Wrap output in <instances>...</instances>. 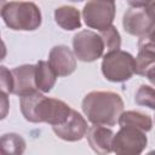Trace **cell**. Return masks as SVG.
<instances>
[{"label":"cell","instance_id":"6da1fadb","mask_svg":"<svg viewBox=\"0 0 155 155\" xmlns=\"http://www.w3.org/2000/svg\"><path fill=\"white\" fill-rule=\"evenodd\" d=\"M19 105L27 121L46 122L52 127L64 124L73 110L63 101L45 97L40 91L21 97Z\"/></svg>","mask_w":155,"mask_h":155},{"label":"cell","instance_id":"7a4b0ae2","mask_svg":"<svg viewBox=\"0 0 155 155\" xmlns=\"http://www.w3.org/2000/svg\"><path fill=\"white\" fill-rule=\"evenodd\" d=\"M82 111L93 125L114 126L124 113V101L111 91H92L82 99Z\"/></svg>","mask_w":155,"mask_h":155},{"label":"cell","instance_id":"3957f363","mask_svg":"<svg viewBox=\"0 0 155 155\" xmlns=\"http://www.w3.org/2000/svg\"><path fill=\"white\" fill-rule=\"evenodd\" d=\"M1 17L5 24L13 30L31 31L41 25V12L34 2H4L1 6Z\"/></svg>","mask_w":155,"mask_h":155},{"label":"cell","instance_id":"277c9868","mask_svg":"<svg viewBox=\"0 0 155 155\" xmlns=\"http://www.w3.org/2000/svg\"><path fill=\"white\" fill-rule=\"evenodd\" d=\"M102 73L111 82H124L137 74L136 58L122 50L105 53L102 61Z\"/></svg>","mask_w":155,"mask_h":155},{"label":"cell","instance_id":"5b68a950","mask_svg":"<svg viewBox=\"0 0 155 155\" xmlns=\"http://www.w3.org/2000/svg\"><path fill=\"white\" fill-rule=\"evenodd\" d=\"M104 51L105 45L101 34L92 30H81L74 35L73 52L78 59L82 62H93L98 59Z\"/></svg>","mask_w":155,"mask_h":155},{"label":"cell","instance_id":"8992f818","mask_svg":"<svg viewBox=\"0 0 155 155\" xmlns=\"http://www.w3.org/2000/svg\"><path fill=\"white\" fill-rule=\"evenodd\" d=\"M115 8L114 1H88L84 6L82 17L87 27L101 33L113 25Z\"/></svg>","mask_w":155,"mask_h":155},{"label":"cell","instance_id":"52a82bcc","mask_svg":"<svg viewBox=\"0 0 155 155\" xmlns=\"http://www.w3.org/2000/svg\"><path fill=\"white\" fill-rule=\"evenodd\" d=\"M145 132L136 127H121L114 136L113 151L116 155H139L147 147Z\"/></svg>","mask_w":155,"mask_h":155},{"label":"cell","instance_id":"ba28073f","mask_svg":"<svg viewBox=\"0 0 155 155\" xmlns=\"http://www.w3.org/2000/svg\"><path fill=\"white\" fill-rule=\"evenodd\" d=\"M130 8L125 12L122 25L126 33L134 36H144L155 23L144 6V1H128Z\"/></svg>","mask_w":155,"mask_h":155},{"label":"cell","instance_id":"9c48e42d","mask_svg":"<svg viewBox=\"0 0 155 155\" xmlns=\"http://www.w3.org/2000/svg\"><path fill=\"white\" fill-rule=\"evenodd\" d=\"M52 130L56 133V136L63 140L78 142L81 140L87 134L88 127H87V121L84 119V116L73 109L67 121L62 125L53 126Z\"/></svg>","mask_w":155,"mask_h":155},{"label":"cell","instance_id":"30bf717a","mask_svg":"<svg viewBox=\"0 0 155 155\" xmlns=\"http://www.w3.org/2000/svg\"><path fill=\"white\" fill-rule=\"evenodd\" d=\"M48 64L57 76H68L76 69V58L68 46L58 45L50 51Z\"/></svg>","mask_w":155,"mask_h":155},{"label":"cell","instance_id":"8fae6325","mask_svg":"<svg viewBox=\"0 0 155 155\" xmlns=\"http://www.w3.org/2000/svg\"><path fill=\"white\" fill-rule=\"evenodd\" d=\"M12 75V93L19 97L30 94L36 88L35 82V65L33 64H23L11 69Z\"/></svg>","mask_w":155,"mask_h":155},{"label":"cell","instance_id":"7c38bea8","mask_svg":"<svg viewBox=\"0 0 155 155\" xmlns=\"http://www.w3.org/2000/svg\"><path fill=\"white\" fill-rule=\"evenodd\" d=\"M114 132L99 125H93L87 131V142L93 151L98 155H108L113 151V140H114Z\"/></svg>","mask_w":155,"mask_h":155},{"label":"cell","instance_id":"4fadbf2b","mask_svg":"<svg viewBox=\"0 0 155 155\" xmlns=\"http://www.w3.org/2000/svg\"><path fill=\"white\" fill-rule=\"evenodd\" d=\"M155 65V40L145 36L139 38L138 54L136 57L137 74L145 75L149 69Z\"/></svg>","mask_w":155,"mask_h":155},{"label":"cell","instance_id":"5bb4252c","mask_svg":"<svg viewBox=\"0 0 155 155\" xmlns=\"http://www.w3.org/2000/svg\"><path fill=\"white\" fill-rule=\"evenodd\" d=\"M56 23L65 30H75L81 27L80 12L73 6H61L54 10Z\"/></svg>","mask_w":155,"mask_h":155},{"label":"cell","instance_id":"9a60e30c","mask_svg":"<svg viewBox=\"0 0 155 155\" xmlns=\"http://www.w3.org/2000/svg\"><path fill=\"white\" fill-rule=\"evenodd\" d=\"M57 80L56 73L50 67L48 62L39 61L35 64V82L40 92H50Z\"/></svg>","mask_w":155,"mask_h":155},{"label":"cell","instance_id":"2e32d148","mask_svg":"<svg viewBox=\"0 0 155 155\" xmlns=\"http://www.w3.org/2000/svg\"><path fill=\"white\" fill-rule=\"evenodd\" d=\"M119 125L121 127H136L138 130H142L143 132H148L153 127L151 117L147 114H143L140 111L128 110L124 111L119 119Z\"/></svg>","mask_w":155,"mask_h":155},{"label":"cell","instance_id":"e0dca14e","mask_svg":"<svg viewBox=\"0 0 155 155\" xmlns=\"http://www.w3.org/2000/svg\"><path fill=\"white\" fill-rule=\"evenodd\" d=\"M25 140L17 133H5L1 137V155H23Z\"/></svg>","mask_w":155,"mask_h":155},{"label":"cell","instance_id":"ac0fdd59","mask_svg":"<svg viewBox=\"0 0 155 155\" xmlns=\"http://www.w3.org/2000/svg\"><path fill=\"white\" fill-rule=\"evenodd\" d=\"M99 34H101V36H102V39L104 41L107 53L120 50V46H121V36H120L119 31L116 30V28L114 25L109 27L107 30L101 31Z\"/></svg>","mask_w":155,"mask_h":155},{"label":"cell","instance_id":"d6986e66","mask_svg":"<svg viewBox=\"0 0 155 155\" xmlns=\"http://www.w3.org/2000/svg\"><path fill=\"white\" fill-rule=\"evenodd\" d=\"M134 101L139 105H144L155 110V88L148 85H140L136 92Z\"/></svg>","mask_w":155,"mask_h":155},{"label":"cell","instance_id":"ffe728a7","mask_svg":"<svg viewBox=\"0 0 155 155\" xmlns=\"http://www.w3.org/2000/svg\"><path fill=\"white\" fill-rule=\"evenodd\" d=\"M0 86H1V92L8 94L12 93V75L11 70H8L6 67L0 68Z\"/></svg>","mask_w":155,"mask_h":155},{"label":"cell","instance_id":"44dd1931","mask_svg":"<svg viewBox=\"0 0 155 155\" xmlns=\"http://www.w3.org/2000/svg\"><path fill=\"white\" fill-rule=\"evenodd\" d=\"M145 76L148 78V80H149L153 85H155V65H154L151 69H149V70L147 71Z\"/></svg>","mask_w":155,"mask_h":155},{"label":"cell","instance_id":"7402d4cb","mask_svg":"<svg viewBox=\"0 0 155 155\" xmlns=\"http://www.w3.org/2000/svg\"><path fill=\"white\" fill-rule=\"evenodd\" d=\"M1 97H2V107H4V110H2V119L6 116V109H7V94L1 92Z\"/></svg>","mask_w":155,"mask_h":155},{"label":"cell","instance_id":"603a6c76","mask_svg":"<svg viewBox=\"0 0 155 155\" xmlns=\"http://www.w3.org/2000/svg\"><path fill=\"white\" fill-rule=\"evenodd\" d=\"M145 38H148V39H151V40H155V23L153 24V27L149 29V31L144 35Z\"/></svg>","mask_w":155,"mask_h":155},{"label":"cell","instance_id":"cb8c5ba5","mask_svg":"<svg viewBox=\"0 0 155 155\" xmlns=\"http://www.w3.org/2000/svg\"><path fill=\"white\" fill-rule=\"evenodd\" d=\"M147 155H155V150H153V151H149Z\"/></svg>","mask_w":155,"mask_h":155}]
</instances>
